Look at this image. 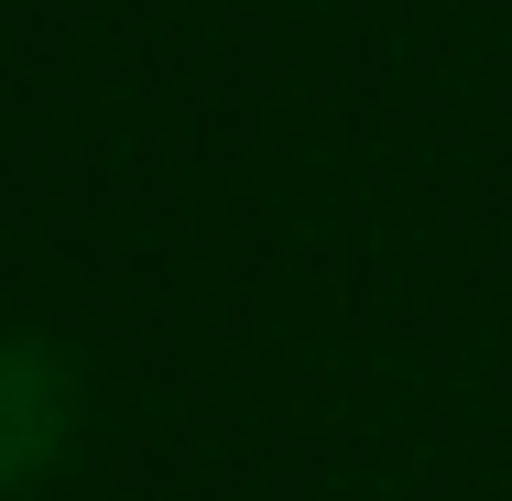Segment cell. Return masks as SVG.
<instances>
[{
    "instance_id": "6da1fadb",
    "label": "cell",
    "mask_w": 512,
    "mask_h": 501,
    "mask_svg": "<svg viewBox=\"0 0 512 501\" xmlns=\"http://www.w3.org/2000/svg\"><path fill=\"white\" fill-rule=\"evenodd\" d=\"M66 436H77V382H66V360H55L44 338H11V327H0V491L44 480V469L66 458Z\"/></svg>"
}]
</instances>
